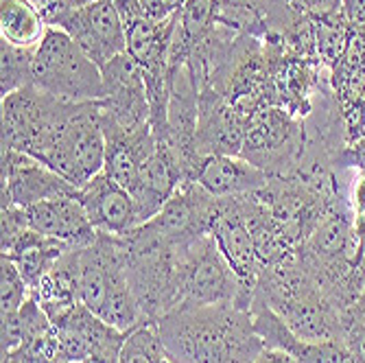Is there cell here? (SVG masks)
<instances>
[{"mask_svg":"<svg viewBox=\"0 0 365 363\" xmlns=\"http://www.w3.org/2000/svg\"><path fill=\"white\" fill-rule=\"evenodd\" d=\"M79 202L98 232L123 237L140 225L134 197L106 171L79 188Z\"/></svg>","mask_w":365,"mask_h":363,"instance_id":"obj_12","label":"cell"},{"mask_svg":"<svg viewBox=\"0 0 365 363\" xmlns=\"http://www.w3.org/2000/svg\"><path fill=\"white\" fill-rule=\"evenodd\" d=\"M195 182L217 200L243 197L262 190L272 175L243 155H206L195 173Z\"/></svg>","mask_w":365,"mask_h":363,"instance_id":"obj_14","label":"cell"},{"mask_svg":"<svg viewBox=\"0 0 365 363\" xmlns=\"http://www.w3.org/2000/svg\"><path fill=\"white\" fill-rule=\"evenodd\" d=\"M140 3L151 20H167L184 7L186 0H140Z\"/></svg>","mask_w":365,"mask_h":363,"instance_id":"obj_25","label":"cell"},{"mask_svg":"<svg viewBox=\"0 0 365 363\" xmlns=\"http://www.w3.org/2000/svg\"><path fill=\"white\" fill-rule=\"evenodd\" d=\"M68 3H71L73 7H83V5H88V3H94V0H68Z\"/></svg>","mask_w":365,"mask_h":363,"instance_id":"obj_28","label":"cell"},{"mask_svg":"<svg viewBox=\"0 0 365 363\" xmlns=\"http://www.w3.org/2000/svg\"><path fill=\"white\" fill-rule=\"evenodd\" d=\"M276 9H291L295 14H302L309 18H324V16H333L341 11V0H276ZM267 20V18H264Z\"/></svg>","mask_w":365,"mask_h":363,"instance_id":"obj_21","label":"cell"},{"mask_svg":"<svg viewBox=\"0 0 365 363\" xmlns=\"http://www.w3.org/2000/svg\"><path fill=\"white\" fill-rule=\"evenodd\" d=\"M252 363H297L291 354L282 352V350H274V348H264Z\"/></svg>","mask_w":365,"mask_h":363,"instance_id":"obj_26","label":"cell"},{"mask_svg":"<svg viewBox=\"0 0 365 363\" xmlns=\"http://www.w3.org/2000/svg\"><path fill=\"white\" fill-rule=\"evenodd\" d=\"M46 31V22L29 0H0V40L36 51Z\"/></svg>","mask_w":365,"mask_h":363,"instance_id":"obj_16","label":"cell"},{"mask_svg":"<svg viewBox=\"0 0 365 363\" xmlns=\"http://www.w3.org/2000/svg\"><path fill=\"white\" fill-rule=\"evenodd\" d=\"M167 359L169 354L155 322H147L127 333L118 354V363H167Z\"/></svg>","mask_w":365,"mask_h":363,"instance_id":"obj_17","label":"cell"},{"mask_svg":"<svg viewBox=\"0 0 365 363\" xmlns=\"http://www.w3.org/2000/svg\"><path fill=\"white\" fill-rule=\"evenodd\" d=\"M77 193V186L51 171L40 160L3 147V204L29 208L53 197Z\"/></svg>","mask_w":365,"mask_h":363,"instance_id":"obj_11","label":"cell"},{"mask_svg":"<svg viewBox=\"0 0 365 363\" xmlns=\"http://www.w3.org/2000/svg\"><path fill=\"white\" fill-rule=\"evenodd\" d=\"M33 86L68 103L101 101L106 94L103 71L68 33L51 26L33 53Z\"/></svg>","mask_w":365,"mask_h":363,"instance_id":"obj_4","label":"cell"},{"mask_svg":"<svg viewBox=\"0 0 365 363\" xmlns=\"http://www.w3.org/2000/svg\"><path fill=\"white\" fill-rule=\"evenodd\" d=\"M3 363H26L20 354L16 352H9V354H3Z\"/></svg>","mask_w":365,"mask_h":363,"instance_id":"obj_27","label":"cell"},{"mask_svg":"<svg viewBox=\"0 0 365 363\" xmlns=\"http://www.w3.org/2000/svg\"><path fill=\"white\" fill-rule=\"evenodd\" d=\"M79 302L123 333L149 322L129 285L123 237L98 232L79 247Z\"/></svg>","mask_w":365,"mask_h":363,"instance_id":"obj_2","label":"cell"},{"mask_svg":"<svg viewBox=\"0 0 365 363\" xmlns=\"http://www.w3.org/2000/svg\"><path fill=\"white\" fill-rule=\"evenodd\" d=\"M29 3L36 7V11L42 16L46 26L51 29H59L61 22L75 9L68 0H29Z\"/></svg>","mask_w":365,"mask_h":363,"instance_id":"obj_23","label":"cell"},{"mask_svg":"<svg viewBox=\"0 0 365 363\" xmlns=\"http://www.w3.org/2000/svg\"><path fill=\"white\" fill-rule=\"evenodd\" d=\"M24 210L33 232L63 241L73 247H86L98 235V230L90 223L79 202V193L53 197V200L38 202Z\"/></svg>","mask_w":365,"mask_h":363,"instance_id":"obj_13","label":"cell"},{"mask_svg":"<svg viewBox=\"0 0 365 363\" xmlns=\"http://www.w3.org/2000/svg\"><path fill=\"white\" fill-rule=\"evenodd\" d=\"M155 324L175 363H252L264 350L252 309L235 302L175 309Z\"/></svg>","mask_w":365,"mask_h":363,"instance_id":"obj_1","label":"cell"},{"mask_svg":"<svg viewBox=\"0 0 365 363\" xmlns=\"http://www.w3.org/2000/svg\"><path fill=\"white\" fill-rule=\"evenodd\" d=\"M24 342V322L18 311L3 313V354L18 352Z\"/></svg>","mask_w":365,"mask_h":363,"instance_id":"obj_22","label":"cell"},{"mask_svg":"<svg viewBox=\"0 0 365 363\" xmlns=\"http://www.w3.org/2000/svg\"><path fill=\"white\" fill-rule=\"evenodd\" d=\"M167 363H175V361H171V359H167Z\"/></svg>","mask_w":365,"mask_h":363,"instance_id":"obj_29","label":"cell"},{"mask_svg":"<svg viewBox=\"0 0 365 363\" xmlns=\"http://www.w3.org/2000/svg\"><path fill=\"white\" fill-rule=\"evenodd\" d=\"M59 29L68 33L101 71L112 59L127 53V31L114 0H94L75 7Z\"/></svg>","mask_w":365,"mask_h":363,"instance_id":"obj_9","label":"cell"},{"mask_svg":"<svg viewBox=\"0 0 365 363\" xmlns=\"http://www.w3.org/2000/svg\"><path fill=\"white\" fill-rule=\"evenodd\" d=\"M341 18L352 33H365V0H341Z\"/></svg>","mask_w":365,"mask_h":363,"instance_id":"obj_24","label":"cell"},{"mask_svg":"<svg viewBox=\"0 0 365 363\" xmlns=\"http://www.w3.org/2000/svg\"><path fill=\"white\" fill-rule=\"evenodd\" d=\"M33 53L36 51L0 40V94L3 96L33 86Z\"/></svg>","mask_w":365,"mask_h":363,"instance_id":"obj_18","label":"cell"},{"mask_svg":"<svg viewBox=\"0 0 365 363\" xmlns=\"http://www.w3.org/2000/svg\"><path fill=\"white\" fill-rule=\"evenodd\" d=\"M31 287L26 285L24 276L20 274V270L16 267V262L9 256L0 258V309L3 313L9 311H18L29 298H31Z\"/></svg>","mask_w":365,"mask_h":363,"instance_id":"obj_19","label":"cell"},{"mask_svg":"<svg viewBox=\"0 0 365 363\" xmlns=\"http://www.w3.org/2000/svg\"><path fill=\"white\" fill-rule=\"evenodd\" d=\"M106 129L98 101L75 103L68 118L48 140L38 158L42 164L73 186L81 188L106 169Z\"/></svg>","mask_w":365,"mask_h":363,"instance_id":"obj_5","label":"cell"},{"mask_svg":"<svg viewBox=\"0 0 365 363\" xmlns=\"http://www.w3.org/2000/svg\"><path fill=\"white\" fill-rule=\"evenodd\" d=\"M68 247H73V245L29 230V232H24L18 239V243L3 256H9L16 262V267L24 276L31 291H36Z\"/></svg>","mask_w":365,"mask_h":363,"instance_id":"obj_15","label":"cell"},{"mask_svg":"<svg viewBox=\"0 0 365 363\" xmlns=\"http://www.w3.org/2000/svg\"><path fill=\"white\" fill-rule=\"evenodd\" d=\"M73 106L75 103L59 101L36 86H26L3 96V147L38 160Z\"/></svg>","mask_w":365,"mask_h":363,"instance_id":"obj_7","label":"cell"},{"mask_svg":"<svg viewBox=\"0 0 365 363\" xmlns=\"http://www.w3.org/2000/svg\"><path fill=\"white\" fill-rule=\"evenodd\" d=\"M3 254L9 252L18 239L29 232V217H26V210L22 206H16V204H3Z\"/></svg>","mask_w":365,"mask_h":363,"instance_id":"obj_20","label":"cell"},{"mask_svg":"<svg viewBox=\"0 0 365 363\" xmlns=\"http://www.w3.org/2000/svg\"><path fill=\"white\" fill-rule=\"evenodd\" d=\"M103 83L106 94L98 106L106 123H112L129 134L153 129L145 73L134 57L125 53L112 59L103 68Z\"/></svg>","mask_w":365,"mask_h":363,"instance_id":"obj_8","label":"cell"},{"mask_svg":"<svg viewBox=\"0 0 365 363\" xmlns=\"http://www.w3.org/2000/svg\"><path fill=\"white\" fill-rule=\"evenodd\" d=\"M129 285L149 322L180 307L182 250L147 221L123 235Z\"/></svg>","mask_w":365,"mask_h":363,"instance_id":"obj_3","label":"cell"},{"mask_svg":"<svg viewBox=\"0 0 365 363\" xmlns=\"http://www.w3.org/2000/svg\"><path fill=\"white\" fill-rule=\"evenodd\" d=\"M210 235L225 260L230 262V267L239 276L241 285L250 293H254L260 274V260L241 197L217 200Z\"/></svg>","mask_w":365,"mask_h":363,"instance_id":"obj_10","label":"cell"},{"mask_svg":"<svg viewBox=\"0 0 365 363\" xmlns=\"http://www.w3.org/2000/svg\"><path fill=\"white\" fill-rule=\"evenodd\" d=\"M254 293H250L230 262L217 247L212 235L192 241L182 250V278H180V307L199 309L212 305L235 302L252 309Z\"/></svg>","mask_w":365,"mask_h":363,"instance_id":"obj_6","label":"cell"}]
</instances>
